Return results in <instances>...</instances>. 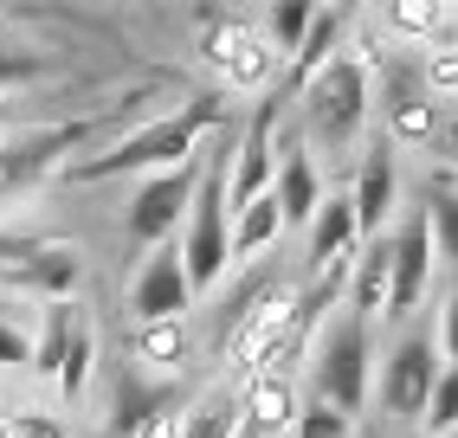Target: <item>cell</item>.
<instances>
[{
  "label": "cell",
  "instance_id": "cell-34",
  "mask_svg": "<svg viewBox=\"0 0 458 438\" xmlns=\"http://www.w3.org/2000/svg\"><path fill=\"white\" fill-rule=\"evenodd\" d=\"M13 425H20V438H65V425H58V419H39V413H20Z\"/></svg>",
  "mask_w": 458,
  "mask_h": 438
},
{
  "label": "cell",
  "instance_id": "cell-13",
  "mask_svg": "<svg viewBox=\"0 0 458 438\" xmlns=\"http://www.w3.org/2000/svg\"><path fill=\"white\" fill-rule=\"evenodd\" d=\"M278 155H284V142H278V104H271V110H259L246 130H239V142H233V162H226L233 213L252 206L259 194H271V181H278Z\"/></svg>",
  "mask_w": 458,
  "mask_h": 438
},
{
  "label": "cell",
  "instance_id": "cell-17",
  "mask_svg": "<svg viewBox=\"0 0 458 438\" xmlns=\"http://www.w3.org/2000/svg\"><path fill=\"white\" fill-rule=\"evenodd\" d=\"M387 303H394V239H361L355 271H349V316L361 323H387Z\"/></svg>",
  "mask_w": 458,
  "mask_h": 438
},
{
  "label": "cell",
  "instance_id": "cell-8",
  "mask_svg": "<svg viewBox=\"0 0 458 438\" xmlns=\"http://www.w3.org/2000/svg\"><path fill=\"white\" fill-rule=\"evenodd\" d=\"M375 110H381V136L394 148H439V136H445V104L426 90L420 65H407V58H394L381 72Z\"/></svg>",
  "mask_w": 458,
  "mask_h": 438
},
{
  "label": "cell",
  "instance_id": "cell-18",
  "mask_svg": "<svg viewBox=\"0 0 458 438\" xmlns=\"http://www.w3.org/2000/svg\"><path fill=\"white\" fill-rule=\"evenodd\" d=\"M355 252H361V219H355L349 194H329L310 219V232H303V258H310V271H323V265H343Z\"/></svg>",
  "mask_w": 458,
  "mask_h": 438
},
{
  "label": "cell",
  "instance_id": "cell-36",
  "mask_svg": "<svg viewBox=\"0 0 458 438\" xmlns=\"http://www.w3.org/2000/svg\"><path fill=\"white\" fill-rule=\"evenodd\" d=\"M0 438H20V425H13V419H0Z\"/></svg>",
  "mask_w": 458,
  "mask_h": 438
},
{
  "label": "cell",
  "instance_id": "cell-35",
  "mask_svg": "<svg viewBox=\"0 0 458 438\" xmlns=\"http://www.w3.org/2000/svg\"><path fill=\"white\" fill-rule=\"evenodd\" d=\"M439 148H445V155H452V162H458V110L445 116V136H439Z\"/></svg>",
  "mask_w": 458,
  "mask_h": 438
},
{
  "label": "cell",
  "instance_id": "cell-19",
  "mask_svg": "<svg viewBox=\"0 0 458 438\" xmlns=\"http://www.w3.org/2000/svg\"><path fill=\"white\" fill-rule=\"evenodd\" d=\"M381 26L407 46H439V39H452V7L445 0H387Z\"/></svg>",
  "mask_w": 458,
  "mask_h": 438
},
{
  "label": "cell",
  "instance_id": "cell-28",
  "mask_svg": "<svg viewBox=\"0 0 458 438\" xmlns=\"http://www.w3.org/2000/svg\"><path fill=\"white\" fill-rule=\"evenodd\" d=\"M420 78H426V90H433V97L458 104V39L426 46V58H420Z\"/></svg>",
  "mask_w": 458,
  "mask_h": 438
},
{
  "label": "cell",
  "instance_id": "cell-14",
  "mask_svg": "<svg viewBox=\"0 0 458 438\" xmlns=\"http://www.w3.org/2000/svg\"><path fill=\"white\" fill-rule=\"evenodd\" d=\"M349 206L361 219V239H381L394 226V206H401V168H394V142H369L349 181Z\"/></svg>",
  "mask_w": 458,
  "mask_h": 438
},
{
  "label": "cell",
  "instance_id": "cell-1",
  "mask_svg": "<svg viewBox=\"0 0 458 438\" xmlns=\"http://www.w3.org/2000/svg\"><path fill=\"white\" fill-rule=\"evenodd\" d=\"M226 122V97L220 90H194L181 110H162V116H148L142 130L130 136H116L110 148H84L78 162L65 168V181L90 187V181H116V174H168V168H188L194 155L207 148V136Z\"/></svg>",
  "mask_w": 458,
  "mask_h": 438
},
{
  "label": "cell",
  "instance_id": "cell-24",
  "mask_svg": "<svg viewBox=\"0 0 458 438\" xmlns=\"http://www.w3.org/2000/svg\"><path fill=\"white\" fill-rule=\"evenodd\" d=\"M259 26H265V39L278 46L284 58H297V46L310 39V26H317V0H278Z\"/></svg>",
  "mask_w": 458,
  "mask_h": 438
},
{
  "label": "cell",
  "instance_id": "cell-31",
  "mask_svg": "<svg viewBox=\"0 0 458 438\" xmlns=\"http://www.w3.org/2000/svg\"><path fill=\"white\" fill-rule=\"evenodd\" d=\"M123 438H188V413H181V406H156V413H148V419H136Z\"/></svg>",
  "mask_w": 458,
  "mask_h": 438
},
{
  "label": "cell",
  "instance_id": "cell-3",
  "mask_svg": "<svg viewBox=\"0 0 458 438\" xmlns=\"http://www.w3.org/2000/svg\"><path fill=\"white\" fill-rule=\"evenodd\" d=\"M226 162H233V142H207L200 148V194L194 213L181 226V265H188V284L194 297L226 284L233 271V194H226Z\"/></svg>",
  "mask_w": 458,
  "mask_h": 438
},
{
  "label": "cell",
  "instance_id": "cell-32",
  "mask_svg": "<svg viewBox=\"0 0 458 438\" xmlns=\"http://www.w3.org/2000/svg\"><path fill=\"white\" fill-rule=\"evenodd\" d=\"M0 367H33V335L0 316Z\"/></svg>",
  "mask_w": 458,
  "mask_h": 438
},
{
  "label": "cell",
  "instance_id": "cell-7",
  "mask_svg": "<svg viewBox=\"0 0 458 438\" xmlns=\"http://www.w3.org/2000/svg\"><path fill=\"white\" fill-rule=\"evenodd\" d=\"M194 194H200V155L188 168L136 181V194L123 206V239L136 245V252H156V245L181 239V226H188V213H194Z\"/></svg>",
  "mask_w": 458,
  "mask_h": 438
},
{
  "label": "cell",
  "instance_id": "cell-5",
  "mask_svg": "<svg viewBox=\"0 0 458 438\" xmlns=\"http://www.w3.org/2000/svg\"><path fill=\"white\" fill-rule=\"evenodd\" d=\"M200 58H207V72L220 78V97H226V90H233V97H259V90H271L291 72V58L265 39V26L239 20V13H220L200 33Z\"/></svg>",
  "mask_w": 458,
  "mask_h": 438
},
{
  "label": "cell",
  "instance_id": "cell-23",
  "mask_svg": "<svg viewBox=\"0 0 458 438\" xmlns=\"http://www.w3.org/2000/svg\"><path fill=\"white\" fill-rule=\"evenodd\" d=\"M78 303H46V323H39V335H33V374H46V381L58 387V367H65V355H72V335H78Z\"/></svg>",
  "mask_w": 458,
  "mask_h": 438
},
{
  "label": "cell",
  "instance_id": "cell-12",
  "mask_svg": "<svg viewBox=\"0 0 458 438\" xmlns=\"http://www.w3.org/2000/svg\"><path fill=\"white\" fill-rule=\"evenodd\" d=\"M394 303H387V323H407L426 284H433V265H439V245H433V226H426V206L394 219Z\"/></svg>",
  "mask_w": 458,
  "mask_h": 438
},
{
  "label": "cell",
  "instance_id": "cell-30",
  "mask_svg": "<svg viewBox=\"0 0 458 438\" xmlns=\"http://www.w3.org/2000/svg\"><path fill=\"white\" fill-rule=\"evenodd\" d=\"M291 438H355V419H349V413H335V406L303 400V419L291 425Z\"/></svg>",
  "mask_w": 458,
  "mask_h": 438
},
{
  "label": "cell",
  "instance_id": "cell-37",
  "mask_svg": "<svg viewBox=\"0 0 458 438\" xmlns=\"http://www.w3.org/2000/svg\"><path fill=\"white\" fill-rule=\"evenodd\" d=\"M0 316H7V303H0Z\"/></svg>",
  "mask_w": 458,
  "mask_h": 438
},
{
  "label": "cell",
  "instance_id": "cell-26",
  "mask_svg": "<svg viewBox=\"0 0 458 438\" xmlns=\"http://www.w3.org/2000/svg\"><path fill=\"white\" fill-rule=\"evenodd\" d=\"M426 226H433L439 258H445L452 277H458V187H452V181H439L433 194H426Z\"/></svg>",
  "mask_w": 458,
  "mask_h": 438
},
{
  "label": "cell",
  "instance_id": "cell-4",
  "mask_svg": "<svg viewBox=\"0 0 458 438\" xmlns=\"http://www.w3.org/2000/svg\"><path fill=\"white\" fill-rule=\"evenodd\" d=\"M375 323H361V316H335L323 335H317V361H310V400L317 406H335V413H361V406L375 400Z\"/></svg>",
  "mask_w": 458,
  "mask_h": 438
},
{
  "label": "cell",
  "instance_id": "cell-33",
  "mask_svg": "<svg viewBox=\"0 0 458 438\" xmlns=\"http://www.w3.org/2000/svg\"><path fill=\"white\" fill-rule=\"evenodd\" d=\"M439 355H445V367H458V277L439 303Z\"/></svg>",
  "mask_w": 458,
  "mask_h": 438
},
{
  "label": "cell",
  "instance_id": "cell-11",
  "mask_svg": "<svg viewBox=\"0 0 458 438\" xmlns=\"http://www.w3.org/2000/svg\"><path fill=\"white\" fill-rule=\"evenodd\" d=\"M188 303H194V284H188V265H181V239L136 258V271H130V316L136 323H181Z\"/></svg>",
  "mask_w": 458,
  "mask_h": 438
},
{
  "label": "cell",
  "instance_id": "cell-22",
  "mask_svg": "<svg viewBox=\"0 0 458 438\" xmlns=\"http://www.w3.org/2000/svg\"><path fill=\"white\" fill-rule=\"evenodd\" d=\"M278 232H284V213H278V200H271V194H259L252 206H239V213H233V265L271 252Z\"/></svg>",
  "mask_w": 458,
  "mask_h": 438
},
{
  "label": "cell",
  "instance_id": "cell-15",
  "mask_svg": "<svg viewBox=\"0 0 458 438\" xmlns=\"http://www.w3.org/2000/svg\"><path fill=\"white\" fill-rule=\"evenodd\" d=\"M239 406H246V438H291V425L303 419V387L297 374H246Z\"/></svg>",
  "mask_w": 458,
  "mask_h": 438
},
{
  "label": "cell",
  "instance_id": "cell-9",
  "mask_svg": "<svg viewBox=\"0 0 458 438\" xmlns=\"http://www.w3.org/2000/svg\"><path fill=\"white\" fill-rule=\"evenodd\" d=\"M78 277H84V258H78V245H65V239H0V291L72 303Z\"/></svg>",
  "mask_w": 458,
  "mask_h": 438
},
{
  "label": "cell",
  "instance_id": "cell-29",
  "mask_svg": "<svg viewBox=\"0 0 458 438\" xmlns=\"http://www.w3.org/2000/svg\"><path fill=\"white\" fill-rule=\"evenodd\" d=\"M426 438H458V367H445L439 374V387H433V400H426Z\"/></svg>",
  "mask_w": 458,
  "mask_h": 438
},
{
  "label": "cell",
  "instance_id": "cell-16",
  "mask_svg": "<svg viewBox=\"0 0 458 438\" xmlns=\"http://www.w3.org/2000/svg\"><path fill=\"white\" fill-rule=\"evenodd\" d=\"M271 200H278V213H284V232H291V226L310 232L317 206L329 200V194H323V162H317L303 142H284V155H278V181H271Z\"/></svg>",
  "mask_w": 458,
  "mask_h": 438
},
{
  "label": "cell",
  "instance_id": "cell-20",
  "mask_svg": "<svg viewBox=\"0 0 458 438\" xmlns=\"http://www.w3.org/2000/svg\"><path fill=\"white\" fill-rule=\"evenodd\" d=\"M343 26H349V13L343 7H317V26H310V39L297 46V58H291V72H284V90H297L303 97V84H310L329 58H335V46H343Z\"/></svg>",
  "mask_w": 458,
  "mask_h": 438
},
{
  "label": "cell",
  "instance_id": "cell-27",
  "mask_svg": "<svg viewBox=\"0 0 458 438\" xmlns=\"http://www.w3.org/2000/svg\"><path fill=\"white\" fill-rule=\"evenodd\" d=\"M90 367H98V335H90V323H78V335H72V355H65V367H58V393H65V400H78V393L90 387Z\"/></svg>",
  "mask_w": 458,
  "mask_h": 438
},
{
  "label": "cell",
  "instance_id": "cell-25",
  "mask_svg": "<svg viewBox=\"0 0 458 438\" xmlns=\"http://www.w3.org/2000/svg\"><path fill=\"white\" fill-rule=\"evenodd\" d=\"M188 438H246V406H239V393L188 406Z\"/></svg>",
  "mask_w": 458,
  "mask_h": 438
},
{
  "label": "cell",
  "instance_id": "cell-10",
  "mask_svg": "<svg viewBox=\"0 0 458 438\" xmlns=\"http://www.w3.org/2000/svg\"><path fill=\"white\" fill-rule=\"evenodd\" d=\"M303 323V297L297 291H265L252 303L233 309V329H226V367L246 381V374H259L271 361V349Z\"/></svg>",
  "mask_w": 458,
  "mask_h": 438
},
{
  "label": "cell",
  "instance_id": "cell-21",
  "mask_svg": "<svg viewBox=\"0 0 458 438\" xmlns=\"http://www.w3.org/2000/svg\"><path fill=\"white\" fill-rule=\"evenodd\" d=\"M130 355L142 361V367H188V355H194V329H188V316L181 323H136L130 329Z\"/></svg>",
  "mask_w": 458,
  "mask_h": 438
},
{
  "label": "cell",
  "instance_id": "cell-6",
  "mask_svg": "<svg viewBox=\"0 0 458 438\" xmlns=\"http://www.w3.org/2000/svg\"><path fill=\"white\" fill-rule=\"evenodd\" d=\"M445 374V355H439V329H401L387 341V355L375 367V400L387 419H426V400H433Z\"/></svg>",
  "mask_w": 458,
  "mask_h": 438
},
{
  "label": "cell",
  "instance_id": "cell-2",
  "mask_svg": "<svg viewBox=\"0 0 458 438\" xmlns=\"http://www.w3.org/2000/svg\"><path fill=\"white\" fill-rule=\"evenodd\" d=\"M375 116V78L355 65L349 52H335L329 65L303 84V148L310 155H349L361 142V130H369Z\"/></svg>",
  "mask_w": 458,
  "mask_h": 438
}]
</instances>
